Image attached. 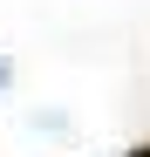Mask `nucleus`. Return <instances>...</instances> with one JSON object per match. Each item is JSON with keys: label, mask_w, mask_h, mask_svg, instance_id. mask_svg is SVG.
<instances>
[{"label": "nucleus", "mask_w": 150, "mask_h": 157, "mask_svg": "<svg viewBox=\"0 0 150 157\" xmlns=\"http://www.w3.org/2000/svg\"><path fill=\"white\" fill-rule=\"evenodd\" d=\"M130 157H150V144H137V150H130Z\"/></svg>", "instance_id": "nucleus-1"}]
</instances>
